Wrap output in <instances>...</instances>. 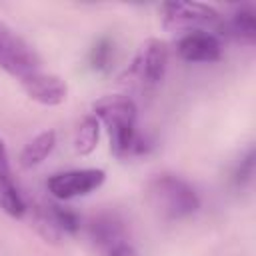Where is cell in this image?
Instances as JSON below:
<instances>
[{
	"instance_id": "cell-16",
	"label": "cell",
	"mask_w": 256,
	"mask_h": 256,
	"mask_svg": "<svg viewBox=\"0 0 256 256\" xmlns=\"http://www.w3.org/2000/svg\"><path fill=\"white\" fill-rule=\"evenodd\" d=\"M252 176H254V148H250L240 158V162H238V166L234 170V180H236V184L244 186V184H248L252 180Z\"/></svg>"
},
{
	"instance_id": "cell-8",
	"label": "cell",
	"mask_w": 256,
	"mask_h": 256,
	"mask_svg": "<svg viewBox=\"0 0 256 256\" xmlns=\"http://www.w3.org/2000/svg\"><path fill=\"white\" fill-rule=\"evenodd\" d=\"M20 84H22L26 96L42 106H58L68 96V84L60 76L48 74L42 70L22 78Z\"/></svg>"
},
{
	"instance_id": "cell-17",
	"label": "cell",
	"mask_w": 256,
	"mask_h": 256,
	"mask_svg": "<svg viewBox=\"0 0 256 256\" xmlns=\"http://www.w3.org/2000/svg\"><path fill=\"white\" fill-rule=\"evenodd\" d=\"M102 254L104 256H138L136 250H134V246L128 240H122V242H118V244L102 250Z\"/></svg>"
},
{
	"instance_id": "cell-3",
	"label": "cell",
	"mask_w": 256,
	"mask_h": 256,
	"mask_svg": "<svg viewBox=\"0 0 256 256\" xmlns=\"http://www.w3.org/2000/svg\"><path fill=\"white\" fill-rule=\"evenodd\" d=\"M162 26L170 32H208V28L220 30L222 16L202 2H164L158 8Z\"/></svg>"
},
{
	"instance_id": "cell-5",
	"label": "cell",
	"mask_w": 256,
	"mask_h": 256,
	"mask_svg": "<svg viewBox=\"0 0 256 256\" xmlns=\"http://www.w3.org/2000/svg\"><path fill=\"white\" fill-rule=\"evenodd\" d=\"M168 66V48L158 38H148L136 52L128 76L140 82L142 86H156L162 82Z\"/></svg>"
},
{
	"instance_id": "cell-2",
	"label": "cell",
	"mask_w": 256,
	"mask_h": 256,
	"mask_svg": "<svg viewBox=\"0 0 256 256\" xmlns=\"http://www.w3.org/2000/svg\"><path fill=\"white\" fill-rule=\"evenodd\" d=\"M146 196L154 212L164 220H182L200 208L196 190L176 174H158L146 186Z\"/></svg>"
},
{
	"instance_id": "cell-6",
	"label": "cell",
	"mask_w": 256,
	"mask_h": 256,
	"mask_svg": "<svg viewBox=\"0 0 256 256\" xmlns=\"http://www.w3.org/2000/svg\"><path fill=\"white\" fill-rule=\"evenodd\" d=\"M104 170L100 168H80L52 174L46 182V188L58 200H70L76 196H86L104 184Z\"/></svg>"
},
{
	"instance_id": "cell-1",
	"label": "cell",
	"mask_w": 256,
	"mask_h": 256,
	"mask_svg": "<svg viewBox=\"0 0 256 256\" xmlns=\"http://www.w3.org/2000/svg\"><path fill=\"white\" fill-rule=\"evenodd\" d=\"M92 112L108 128L110 150L118 158L146 154L150 144L136 132V104L124 94L102 96L92 104Z\"/></svg>"
},
{
	"instance_id": "cell-4",
	"label": "cell",
	"mask_w": 256,
	"mask_h": 256,
	"mask_svg": "<svg viewBox=\"0 0 256 256\" xmlns=\"http://www.w3.org/2000/svg\"><path fill=\"white\" fill-rule=\"evenodd\" d=\"M0 68L10 76L22 80L40 70V58L34 48L16 34L2 18H0Z\"/></svg>"
},
{
	"instance_id": "cell-12",
	"label": "cell",
	"mask_w": 256,
	"mask_h": 256,
	"mask_svg": "<svg viewBox=\"0 0 256 256\" xmlns=\"http://www.w3.org/2000/svg\"><path fill=\"white\" fill-rule=\"evenodd\" d=\"M90 238L94 240V244L100 250H106L122 240H126V232H124V224L116 214L104 212L98 214L96 218H92L90 226H88Z\"/></svg>"
},
{
	"instance_id": "cell-10",
	"label": "cell",
	"mask_w": 256,
	"mask_h": 256,
	"mask_svg": "<svg viewBox=\"0 0 256 256\" xmlns=\"http://www.w3.org/2000/svg\"><path fill=\"white\" fill-rule=\"evenodd\" d=\"M0 210L12 218H22L26 212V204L12 180L8 154H6L2 138H0Z\"/></svg>"
},
{
	"instance_id": "cell-11",
	"label": "cell",
	"mask_w": 256,
	"mask_h": 256,
	"mask_svg": "<svg viewBox=\"0 0 256 256\" xmlns=\"http://www.w3.org/2000/svg\"><path fill=\"white\" fill-rule=\"evenodd\" d=\"M222 34L226 32L228 36L244 42V44H254L256 40V12L250 4H242L234 8V12L228 18H222L220 24Z\"/></svg>"
},
{
	"instance_id": "cell-14",
	"label": "cell",
	"mask_w": 256,
	"mask_h": 256,
	"mask_svg": "<svg viewBox=\"0 0 256 256\" xmlns=\"http://www.w3.org/2000/svg\"><path fill=\"white\" fill-rule=\"evenodd\" d=\"M98 136H100V120L94 114L84 116L74 130V150L80 156H88L90 152H94L98 144Z\"/></svg>"
},
{
	"instance_id": "cell-13",
	"label": "cell",
	"mask_w": 256,
	"mask_h": 256,
	"mask_svg": "<svg viewBox=\"0 0 256 256\" xmlns=\"http://www.w3.org/2000/svg\"><path fill=\"white\" fill-rule=\"evenodd\" d=\"M56 144V132L54 130H44L40 134H36L20 152V164L24 168H32L38 166L54 148Z\"/></svg>"
},
{
	"instance_id": "cell-9",
	"label": "cell",
	"mask_w": 256,
	"mask_h": 256,
	"mask_svg": "<svg viewBox=\"0 0 256 256\" xmlns=\"http://www.w3.org/2000/svg\"><path fill=\"white\" fill-rule=\"evenodd\" d=\"M176 52L186 62H216L222 56V44L212 32H188L176 42Z\"/></svg>"
},
{
	"instance_id": "cell-15",
	"label": "cell",
	"mask_w": 256,
	"mask_h": 256,
	"mask_svg": "<svg viewBox=\"0 0 256 256\" xmlns=\"http://www.w3.org/2000/svg\"><path fill=\"white\" fill-rule=\"evenodd\" d=\"M114 58V44L110 38H100L88 52V64L96 72H106Z\"/></svg>"
},
{
	"instance_id": "cell-7",
	"label": "cell",
	"mask_w": 256,
	"mask_h": 256,
	"mask_svg": "<svg viewBox=\"0 0 256 256\" xmlns=\"http://www.w3.org/2000/svg\"><path fill=\"white\" fill-rule=\"evenodd\" d=\"M36 230L42 234V238L58 242L64 234H74L80 230V218L68 208L46 204L36 210Z\"/></svg>"
}]
</instances>
